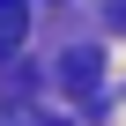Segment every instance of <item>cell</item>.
Masks as SVG:
<instances>
[{"instance_id": "cell-1", "label": "cell", "mask_w": 126, "mask_h": 126, "mask_svg": "<svg viewBox=\"0 0 126 126\" xmlns=\"http://www.w3.org/2000/svg\"><path fill=\"white\" fill-rule=\"evenodd\" d=\"M30 37V0H0V59H15Z\"/></svg>"}, {"instance_id": "cell-2", "label": "cell", "mask_w": 126, "mask_h": 126, "mask_svg": "<svg viewBox=\"0 0 126 126\" xmlns=\"http://www.w3.org/2000/svg\"><path fill=\"white\" fill-rule=\"evenodd\" d=\"M59 89L89 96V89H96V52H67V59H59Z\"/></svg>"}]
</instances>
